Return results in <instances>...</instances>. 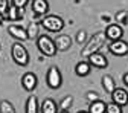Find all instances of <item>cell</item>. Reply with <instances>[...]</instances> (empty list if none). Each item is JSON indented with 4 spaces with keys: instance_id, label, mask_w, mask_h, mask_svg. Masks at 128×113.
I'll use <instances>...</instances> for the list:
<instances>
[{
    "instance_id": "cell-15",
    "label": "cell",
    "mask_w": 128,
    "mask_h": 113,
    "mask_svg": "<svg viewBox=\"0 0 128 113\" xmlns=\"http://www.w3.org/2000/svg\"><path fill=\"white\" fill-rule=\"evenodd\" d=\"M40 22L38 20H32L29 22L28 28H26V34H28V40H37L38 38V32H40Z\"/></svg>"
},
{
    "instance_id": "cell-18",
    "label": "cell",
    "mask_w": 128,
    "mask_h": 113,
    "mask_svg": "<svg viewBox=\"0 0 128 113\" xmlns=\"http://www.w3.org/2000/svg\"><path fill=\"white\" fill-rule=\"evenodd\" d=\"M102 87L107 93H113L114 89H116V81H114V78L111 76V75H104L102 76Z\"/></svg>"
},
{
    "instance_id": "cell-32",
    "label": "cell",
    "mask_w": 128,
    "mask_h": 113,
    "mask_svg": "<svg viewBox=\"0 0 128 113\" xmlns=\"http://www.w3.org/2000/svg\"><path fill=\"white\" fill-rule=\"evenodd\" d=\"M78 113H88L87 110H81V111H78Z\"/></svg>"
},
{
    "instance_id": "cell-16",
    "label": "cell",
    "mask_w": 128,
    "mask_h": 113,
    "mask_svg": "<svg viewBox=\"0 0 128 113\" xmlns=\"http://www.w3.org/2000/svg\"><path fill=\"white\" fill-rule=\"evenodd\" d=\"M38 110H40V104H38L37 96L30 95L24 104V113H38Z\"/></svg>"
},
{
    "instance_id": "cell-8",
    "label": "cell",
    "mask_w": 128,
    "mask_h": 113,
    "mask_svg": "<svg viewBox=\"0 0 128 113\" xmlns=\"http://www.w3.org/2000/svg\"><path fill=\"white\" fill-rule=\"evenodd\" d=\"M38 86V79H37V75L34 72H26L23 76H22V87L26 90V92H34Z\"/></svg>"
},
{
    "instance_id": "cell-6",
    "label": "cell",
    "mask_w": 128,
    "mask_h": 113,
    "mask_svg": "<svg viewBox=\"0 0 128 113\" xmlns=\"http://www.w3.org/2000/svg\"><path fill=\"white\" fill-rule=\"evenodd\" d=\"M108 51L116 55V57H125L128 54V43L125 40H114V41H110L108 44Z\"/></svg>"
},
{
    "instance_id": "cell-22",
    "label": "cell",
    "mask_w": 128,
    "mask_h": 113,
    "mask_svg": "<svg viewBox=\"0 0 128 113\" xmlns=\"http://www.w3.org/2000/svg\"><path fill=\"white\" fill-rule=\"evenodd\" d=\"M72 105H73V96L72 95H67V96H64V98L60 101L58 108L60 110H69Z\"/></svg>"
},
{
    "instance_id": "cell-27",
    "label": "cell",
    "mask_w": 128,
    "mask_h": 113,
    "mask_svg": "<svg viewBox=\"0 0 128 113\" xmlns=\"http://www.w3.org/2000/svg\"><path fill=\"white\" fill-rule=\"evenodd\" d=\"M8 8H9L8 0H0V14H2V15H6Z\"/></svg>"
},
{
    "instance_id": "cell-29",
    "label": "cell",
    "mask_w": 128,
    "mask_h": 113,
    "mask_svg": "<svg viewBox=\"0 0 128 113\" xmlns=\"http://www.w3.org/2000/svg\"><path fill=\"white\" fill-rule=\"evenodd\" d=\"M122 79H124V83H125V86L128 87V72H126V73H124V76H122Z\"/></svg>"
},
{
    "instance_id": "cell-19",
    "label": "cell",
    "mask_w": 128,
    "mask_h": 113,
    "mask_svg": "<svg viewBox=\"0 0 128 113\" xmlns=\"http://www.w3.org/2000/svg\"><path fill=\"white\" fill-rule=\"evenodd\" d=\"M105 104H107V102H104L102 99L93 101V102H90L87 111H88V113H105Z\"/></svg>"
},
{
    "instance_id": "cell-20",
    "label": "cell",
    "mask_w": 128,
    "mask_h": 113,
    "mask_svg": "<svg viewBox=\"0 0 128 113\" xmlns=\"http://www.w3.org/2000/svg\"><path fill=\"white\" fill-rule=\"evenodd\" d=\"M20 11H22V9L15 8L14 5H11V6L8 8V12H6V15H5V17H6L8 20H11V22H17V20H20V17H22Z\"/></svg>"
},
{
    "instance_id": "cell-14",
    "label": "cell",
    "mask_w": 128,
    "mask_h": 113,
    "mask_svg": "<svg viewBox=\"0 0 128 113\" xmlns=\"http://www.w3.org/2000/svg\"><path fill=\"white\" fill-rule=\"evenodd\" d=\"M40 111L41 113H58V104L52 99V98H46L41 104H40Z\"/></svg>"
},
{
    "instance_id": "cell-26",
    "label": "cell",
    "mask_w": 128,
    "mask_h": 113,
    "mask_svg": "<svg viewBox=\"0 0 128 113\" xmlns=\"http://www.w3.org/2000/svg\"><path fill=\"white\" fill-rule=\"evenodd\" d=\"M86 98H87V101H88V102H93V101L101 99V98H99V95L96 93V92H93V90H90V92H87V93H86Z\"/></svg>"
},
{
    "instance_id": "cell-2",
    "label": "cell",
    "mask_w": 128,
    "mask_h": 113,
    "mask_svg": "<svg viewBox=\"0 0 128 113\" xmlns=\"http://www.w3.org/2000/svg\"><path fill=\"white\" fill-rule=\"evenodd\" d=\"M40 25L47 32H60V31H62L64 26H66L64 20L60 17V15H55V14H46L40 20Z\"/></svg>"
},
{
    "instance_id": "cell-7",
    "label": "cell",
    "mask_w": 128,
    "mask_h": 113,
    "mask_svg": "<svg viewBox=\"0 0 128 113\" xmlns=\"http://www.w3.org/2000/svg\"><path fill=\"white\" fill-rule=\"evenodd\" d=\"M104 34L107 37V40L110 41H114V40H120L124 37V28L118 23H110L105 31H104Z\"/></svg>"
},
{
    "instance_id": "cell-11",
    "label": "cell",
    "mask_w": 128,
    "mask_h": 113,
    "mask_svg": "<svg viewBox=\"0 0 128 113\" xmlns=\"http://www.w3.org/2000/svg\"><path fill=\"white\" fill-rule=\"evenodd\" d=\"M111 101L116 102L118 105L120 107H125L128 105V92L125 89H120V87H116L114 92L111 93Z\"/></svg>"
},
{
    "instance_id": "cell-23",
    "label": "cell",
    "mask_w": 128,
    "mask_h": 113,
    "mask_svg": "<svg viewBox=\"0 0 128 113\" xmlns=\"http://www.w3.org/2000/svg\"><path fill=\"white\" fill-rule=\"evenodd\" d=\"M114 20L118 25H126L128 23V11H118L114 15Z\"/></svg>"
},
{
    "instance_id": "cell-21",
    "label": "cell",
    "mask_w": 128,
    "mask_h": 113,
    "mask_svg": "<svg viewBox=\"0 0 128 113\" xmlns=\"http://www.w3.org/2000/svg\"><path fill=\"white\" fill-rule=\"evenodd\" d=\"M0 113H17V111H15V107L12 105L11 101L2 99L0 101Z\"/></svg>"
},
{
    "instance_id": "cell-3",
    "label": "cell",
    "mask_w": 128,
    "mask_h": 113,
    "mask_svg": "<svg viewBox=\"0 0 128 113\" xmlns=\"http://www.w3.org/2000/svg\"><path fill=\"white\" fill-rule=\"evenodd\" d=\"M11 57H12L14 63L18 64V66H28L29 64V52L20 41L12 43V46H11Z\"/></svg>"
},
{
    "instance_id": "cell-4",
    "label": "cell",
    "mask_w": 128,
    "mask_h": 113,
    "mask_svg": "<svg viewBox=\"0 0 128 113\" xmlns=\"http://www.w3.org/2000/svg\"><path fill=\"white\" fill-rule=\"evenodd\" d=\"M37 49L44 55V57H54L56 54V46H55V41L46 34H41L38 35L37 38Z\"/></svg>"
},
{
    "instance_id": "cell-30",
    "label": "cell",
    "mask_w": 128,
    "mask_h": 113,
    "mask_svg": "<svg viewBox=\"0 0 128 113\" xmlns=\"http://www.w3.org/2000/svg\"><path fill=\"white\" fill-rule=\"evenodd\" d=\"M3 22H5V15L0 14V25H3Z\"/></svg>"
},
{
    "instance_id": "cell-9",
    "label": "cell",
    "mask_w": 128,
    "mask_h": 113,
    "mask_svg": "<svg viewBox=\"0 0 128 113\" xmlns=\"http://www.w3.org/2000/svg\"><path fill=\"white\" fill-rule=\"evenodd\" d=\"M87 61L90 63V66L92 67H96V69H105L108 66V60L105 55H102L101 52H96V54H92Z\"/></svg>"
},
{
    "instance_id": "cell-24",
    "label": "cell",
    "mask_w": 128,
    "mask_h": 113,
    "mask_svg": "<svg viewBox=\"0 0 128 113\" xmlns=\"http://www.w3.org/2000/svg\"><path fill=\"white\" fill-rule=\"evenodd\" d=\"M124 111V107H120V105H118L116 102H108V104H105V113H122Z\"/></svg>"
},
{
    "instance_id": "cell-1",
    "label": "cell",
    "mask_w": 128,
    "mask_h": 113,
    "mask_svg": "<svg viewBox=\"0 0 128 113\" xmlns=\"http://www.w3.org/2000/svg\"><path fill=\"white\" fill-rule=\"evenodd\" d=\"M107 41V37L104 34V31H99V32H94V34L84 43V47L81 49V57L84 60H87L92 54H96L102 49V46L105 44Z\"/></svg>"
},
{
    "instance_id": "cell-31",
    "label": "cell",
    "mask_w": 128,
    "mask_h": 113,
    "mask_svg": "<svg viewBox=\"0 0 128 113\" xmlns=\"http://www.w3.org/2000/svg\"><path fill=\"white\" fill-rule=\"evenodd\" d=\"M58 113H69V110H60Z\"/></svg>"
},
{
    "instance_id": "cell-12",
    "label": "cell",
    "mask_w": 128,
    "mask_h": 113,
    "mask_svg": "<svg viewBox=\"0 0 128 113\" xmlns=\"http://www.w3.org/2000/svg\"><path fill=\"white\" fill-rule=\"evenodd\" d=\"M54 41H55V46H56V51H61V52L69 51L70 46H72V38H70L67 34H61V35H58Z\"/></svg>"
},
{
    "instance_id": "cell-28",
    "label": "cell",
    "mask_w": 128,
    "mask_h": 113,
    "mask_svg": "<svg viewBox=\"0 0 128 113\" xmlns=\"http://www.w3.org/2000/svg\"><path fill=\"white\" fill-rule=\"evenodd\" d=\"M28 2H29V0H12V5L15 8H18V9H23L28 5Z\"/></svg>"
},
{
    "instance_id": "cell-5",
    "label": "cell",
    "mask_w": 128,
    "mask_h": 113,
    "mask_svg": "<svg viewBox=\"0 0 128 113\" xmlns=\"http://www.w3.org/2000/svg\"><path fill=\"white\" fill-rule=\"evenodd\" d=\"M46 81H47V86H49L52 90H58L62 84V76H61V72L56 66H50L49 70L46 73Z\"/></svg>"
},
{
    "instance_id": "cell-10",
    "label": "cell",
    "mask_w": 128,
    "mask_h": 113,
    "mask_svg": "<svg viewBox=\"0 0 128 113\" xmlns=\"http://www.w3.org/2000/svg\"><path fill=\"white\" fill-rule=\"evenodd\" d=\"M32 11L35 17H44L49 12V2L47 0H32Z\"/></svg>"
},
{
    "instance_id": "cell-13",
    "label": "cell",
    "mask_w": 128,
    "mask_h": 113,
    "mask_svg": "<svg viewBox=\"0 0 128 113\" xmlns=\"http://www.w3.org/2000/svg\"><path fill=\"white\" fill-rule=\"evenodd\" d=\"M8 32H9V35L15 40H18V41H24L28 40V34H26V29L18 26V25H11L8 28Z\"/></svg>"
},
{
    "instance_id": "cell-25",
    "label": "cell",
    "mask_w": 128,
    "mask_h": 113,
    "mask_svg": "<svg viewBox=\"0 0 128 113\" xmlns=\"http://www.w3.org/2000/svg\"><path fill=\"white\" fill-rule=\"evenodd\" d=\"M86 41H87V32H86L84 29L78 31V34H76V43H79V44H84Z\"/></svg>"
},
{
    "instance_id": "cell-17",
    "label": "cell",
    "mask_w": 128,
    "mask_h": 113,
    "mask_svg": "<svg viewBox=\"0 0 128 113\" xmlns=\"http://www.w3.org/2000/svg\"><path fill=\"white\" fill-rule=\"evenodd\" d=\"M90 70H92V66H90V63H88L87 60L79 61L76 66H75V73H76L78 76H87V75L90 73Z\"/></svg>"
}]
</instances>
